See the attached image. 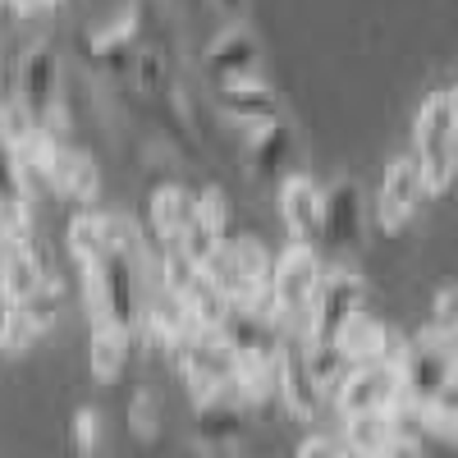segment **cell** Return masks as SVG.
<instances>
[{
	"label": "cell",
	"mask_w": 458,
	"mask_h": 458,
	"mask_svg": "<svg viewBox=\"0 0 458 458\" xmlns=\"http://www.w3.org/2000/svg\"><path fill=\"white\" fill-rule=\"evenodd\" d=\"M142 266H147V252H142L138 234L106 248L92 266H83L88 312L92 317H110L114 326H124L133 339L142 335V317H147V308H142Z\"/></svg>",
	"instance_id": "obj_1"
},
{
	"label": "cell",
	"mask_w": 458,
	"mask_h": 458,
	"mask_svg": "<svg viewBox=\"0 0 458 458\" xmlns=\"http://www.w3.org/2000/svg\"><path fill=\"white\" fill-rule=\"evenodd\" d=\"M412 157L422 165L427 198H445L458 183V110L449 88L431 92L412 120Z\"/></svg>",
	"instance_id": "obj_2"
},
{
	"label": "cell",
	"mask_w": 458,
	"mask_h": 458,
	"mask_svg": "<svg viewBox=\"0 0 458 458\" xmlns=\"http://www.w3.org/2000/svg\"><path fill=\"white\" fill-rule=\"evenodd\" d=\"M317 280H321L317 243L293 239V243L276 257V266H271V312H276L280 330L308 339V308H312Z\"/></svg>",
	"instance_id": "obj_3"
},
{
	"label": "cell",
	"mask_w": 458,
	"mask_h": 458,
	"mask_svg": "<svg viewBox=\"0 0 458 458\" xmlns=\"http://www.w3.org/2000/svg\"><path fill=\"white\" fill-rule=\"evenodd\" d=\"M170 358H174V367H179V376H183V386L193 390L198 403L211 399V394H220V390H234L239 358H234V349L225 344L220 330L193 326V330H188V335L174 344Z\"/></svg>",
	"instance_id": "obj_4"
},
{
	"label": "cell",
	"mask_w": 458,
	"mask_h": 458,
	"mask_svg": "<svg viewBox=\"0 0 458 458\" xmlns=\"http://www.w3.org/2000/svg\"><path fill=\"white\" fill-rule=\"evenodd\" d=\"M454 371H458V344H454V339H440V335H431V330H422L417 339H408L403 362H399L403 399L417 403V408L436 403Z\"/></svg>",
	"instance_id": "obj_5"
},
{
	"label": "cell",
	"mask_w": 458,
	"mask_h": 458,
	"mask_svg": "<svg viewBox=\"0 0 458 458\" xmlns=\"http://www.w3.org/2000/svg\"><path fill=\"white\" fill-rule=\"evenodd\" d=\"M19 101L28 110L32 129H51L60 133V55L51 42H32L23 47L19 64ZM64 138V133H60Z\"/></svg>",
	"instance_id": "obj_6"
},
{
	"label": "cell",
	"mask_w": 458,
	"mask_h": 458,
	"mask_svg": "<svg viewBox=\"0 0 458 458\" xmlns=\"http://www.w3.org/2000/svg\"><path fill=\"white\" fill-rule=\"evenodd\" d=\"M362 298H367V284L358 271H349V266H321V280H317L312 308H308V344L335 339L339 326L362 308Z\"/></svg>",
	"instance_id": "obj_7"
},
{
	"label": "cell",
	"mask_w": 458,
	"mask_h": 458,
	"mask_svg": "<svg viewBox=\"0 0 458 458\" xmlns=\"http://www.w3.org/2000/svg\"><path fill=\"white\" fill-rule=\"evenodd\" d=\"M399 399H403V386H399V367L394 362H353V371L344 376V386L330 394L339 417L380 412V408H394Z\"/></svg>",
	"instance_id": "obj_8"
},
{
	"label": "cell",
	"mask_w": 458,
	"mask_h": 458,
	"mask_svg": "<svg viewBox=\"0 0 458 458\" xmlns=\"http://www.w3.org/2000/svg\"><path fill=\"white\" fill-rule=\"evenodd\" d=\"M276 399L298 417V422H312V417H321V408L330 403V394L312 380V367H308V339L302 335H289L280 339V390Z\"/></svg>",
	"instance_id": "obj_9"
},
{
	"label": "cell",
	"mask_w": 458,
	"mask_h": 458,
	"mask_svg": "<svg viewBox=\"0 0 458 458\" xmlns=\"http://www.w3.org/2000/svg\"><path fill=\"white\" fill-rule=\"evenodd\" d=\"M427 198V183H422V165L417 157H394L386 165V179H380V193H376V220L386 234H399V229L417 216V202Z\"/></svg>",
	"instance_id": "obj_10"
},
{
	"label": "cell",
	"mask_w": 458,
	"mask_h": 458,
	"mask_svg": "<svg viewBox=\"0 0 458 458\" xmlns=\"http://www.w3.org/2000/svg\"><path fill=\"white\" fill-rule=\"evenodd\" d=\"M280 220L289 229V239L317 243L321 239V220H326V188L312 174L289 170L280 179Z\"/></svg>",
	"instance_id": "obj_11"
},
{
	"label": "cell",
	"mask_w": 458,
	"mask_h": 458,
	"mask_svg": "<svg viewBox=\"0 0 458 458\" xmlns=\"http://www.w3.org/2000/svg\"><path fill=\"white\" fill-rule=\"evenodd\" d=\"M42 183L51 188V193H60L69 202H83V207H92L101 198V170H97V161L88 157V151L69 147L64 138L51 151V161L42 170Z\"/></svg>",
	"instance_id": "obj_12"
},
{
	"label": "cell",
	"mask_w": 458,
	"mask_h": 458,
	"mask_svg": "<svg viewBox=\"0 0 458 458\" xmlns=\"http://www.w3.org/2000/svg\"><path fill=\"white\" fill-rule=\"evenodd\" d=\"M243 138H248V174L257 183L289 174L298 138H293V124L284 120V114L280 120H266V124H243Z\"/></svg>",
	"instance_id": "obj_13"
},
{
	"label": "cell",
	"mask_w": 458,
	"mask_h": 458,
	"mask_svg": "<svg viewBox=\"0 0 458 458\" xmlns=\"http://www.w3.org/2000/svg\"><path fill=\"white\" fill-rule=\"evenodd\" d=\"M335 344H339V349L349 353L353 362H394V367L403 362V349H408L403 335H394L386 321H376V317L362 312V308L339 326Z\"/></svg>",
	"instance_id": "obj_14"
},
{
	"label": "cell",
	"mask_w": 458,
	"mask_h": 458,
	"mask_svg": "<svg viewBox=\"0 0 458 458\" xmlns=\"http://www.w3.org/2000/svg\"><path fill=\"white\" fill-rule=\"evenodd\" d=\"M321 243L330 252H353L362 243V183L358 179H335L326 188Z\"/></svg>",
	"instance_id": "obj_15"
},
{
	"label": "cell",
	"mask_w": 458,
	"mask_h": 458,
	"mask_svg": "<svg viewBox=\"0 0 458 458\" xmlns=\"http://www.w3.org/2000/svg\"><path fill=\"white\" fill-rule=\"evenodd\" d=\"M133 234V225L124 220V216H110V211H97V207H83L79 216L69 220V234H64V243H69V257L79 261V271L83 266H92L106 248H114V243H124Z\"/></svg>",
	"instance_id": "obj_16"
},
{
	"label": "cell",
	"mask_w": 458,
	"mask_h": 458,
	"mask_svg": "<svg viewBox=\"0 0 458 458\" xmlns=\"http://www.w3.org/2000/svg\"><path fill=\"white\" fill-rule=\"evenodd\" d=\"M207 79L211 88H225V83H239V79H257V69H261V42H257V32L248 28H229L220 42L207 51Z\"/></svg>",
	"instance_id": "obj_17"
},
{
	"label": "cell",
	"mask_w": 458,
	"mask_h": 458,
	"mask_svg": "<svg viewBox=\"0 0 458 458\" xmlns=\"http://www.w3.org/2000/svg\"><path fill=\"white\" fill-rule=\"evenodd\" d=\"M198 216V193L179 179H165L151 188V202H147V225L151 234H157V243H174L188 225H193Z\"/></svg>",
	"instance_id": "obj_18"
},
{
	"label": "cell",
	"mask_w": 458,
	"mask_h": 458,
	"mask_svg": "<svg viewBox=\"0 0 458 458\" xmlns=\"http://www.w3.org/2000/svg\"><path fill=\"white\" fill-rule=\"evenodd\" d=\"M216 106L225 120L234 124H266V120H280V97L266 88L261 79H239V83H225L216 88Z\"/></svg>",
	"instance_id": "obj_19"
},
{
	"label": "cell",
	"mask_w": 458,
	"mask_h": 458,
	"mask_svg": "<svg viewBox=\"0 0 458 458\" xmlns=\"http://www.w3.org/2000/svg\"><path fill=\"white\" fill-rule=\"evenodd\" d=\"M243 431H248V403L234 390H220V394L198 403V436H202V445H211V449L234 445V440H243Z\"/></svg>",
	"instance_id": "obj_20"
},
{
	"label": "cell",
	"mask_w": 458,
	"mask_h": 458,
	"mask_svg": "<svg viewBox=\"0 0 458 458\" xmlns=\"http://www.w3.org/2000/svg\"><path fill=\"white\" fill-rule=\"evenodd\" d=\"M138 32H142L138 10H129V14H120V23L92 32V37H88V51H92V60H97L101 69L129 73V69H133V51H138Z\"/></svg>",
	"instance_id": "obj_21"
},
{
	"label": "cell",
	"mask_w": 458,
	"mask_h": 458,
	"mask_svg": "<svg viewBox=\"0 0 458 458\" xmlns=\"http://www.w3.org/2000/svg\"><path fill=\"white\" fill-rule=\"evenodd\" d=\"M344 445H349V454H371V458L376 454H399V436H394L390 408L344 417Z\"/></svg>",
	"instance_id": "obj_22"
},
{
	"label": "cell",
	"mask_w": 458,
	"mask_h": 458,
	"mask_svg": "<svg viewBox=\"0 0 458 458\" xmlns=\"http://www.w3.org/2000/svg\"><path fill=\"white\" fill-rule=\"evenodd\" d=\"M129 344L133 335L124 326H114L110 317H92V376L101 380H120L124 376V362H129Z\"/></svg>",
	"instance_id": "obj_23"
},
{
	"label": "cell",
	"mask_w": 458,
	"mask_h": 458,
	"mask_svg": "<svg viewBox=\"0 0 458 458\" xmlns=\"http://www.w3.org/2000/svg\"><path fill=\"white\" fill-rule=\"evenodd\" d=\"M179 302H183V312H188V321L193 326H202V330H220L225 326V317H229V293L220 289V284H211L207 276H198L193 284H188L183 293H179Z\"/></svg>",
	"instance_id": "obj_24"
},
{
	"label": "cell",
	"mask_w": 458,
	"mask_h": 458,
	"mask_svg": "<svg viewBox=\"0 0 458 458\" xmlns=\"http://www.w3.org/2000/svg\"><path fill=\"white\" fill-rule=\"evenodd\" d=\"M0 202H28L32 207V174L23 165V151L10 138L5 120H0Z\"/></svg>",
	"instance_id": "obj_25"
},
{
	"label": "cell",
	"mask_w": 458,
	"mask_h": 458,
	"mask_svg": "<svg viewBox=\"0 0 458 458\" xmlns=\"http://www.w3.org/2000/svg\"><path fill=\"white\" fill-rule=\"evenodd\" d=\"M308 367H312V380L326 390V394H335L339 386H344V376L353 371V358L339 349L335 339H317V344H308Z\"/></svg>",
	"instance_id": "obj_26"
},
{
	"label": "cell",
	"mask_w": 458,
	"mask_h": 458,
	"mask_svg": "<svg viewBox=\"0 0 458 458\" xmlns=\"http://www.w3.org/2000/svg\"><path fill=\"white\" fill-rule=\"evenodd\" d=\"M133 83L142 88V92H151V97H161V92H170V83H174V73H170V55L161 51V47H142L138 42V51H133Z\"/></svg>",
	"instance_id": "obj_27"
},
{
	"label": "cell",
	"mask_w": 458,
	"mask_h": 458,
	"mask_svg": "<svg viewBox=\"0 0 458 458\" xmlns=\"http://www.w3.org/2000/svg\"><path fill=\"white\" fill-rule=\"evenodd\" d=\"M229 248H234L239 266H243V271H248L252 280L271 284V266H276V257L266 252V243H261L257 234H234V239H229Z\"/></svg>",
	"instance_id": "obj_28"
},
{
	"label": "cell",
	"mask_w": 458,
	"mask_h": 458,
	"mask_svg": "<svg viewBox=\"0 0 458 458\" xmlns=\"http://www.w3.org/2000/svg\"><path fill=\"white\" fill-rule=\"evenodd\" d=\"M19 312L32 321V330H37V335H42V330L55 321V312H60V280L51 276V280H47L42 289H37L28 302H19Z\"/></svg>",
	"instance_id": "obj_29"
},
{
	"label": "cell",
	"mask_w": 458,
	"mask_h": 458,
	"mask_svg": "<svg viewBox=\"0 0 458 458\" xmlns=\"http://www.w3.org/2000/svg\"><path fill=\"white\" fill-rule=\"evenodd\" d=\"M129 431L138 440H157V431H161V403H157L151 390H138L129 399Z\"/></svg>",
	"instance_id": "obj_30"
},
{
	"label": "cell",
	"mask_w": 458,
	"mask_h": 458,
	"mask_svg": "<svg viewBox=\"0 0 458 458\" xmlns=\"http://www.w3.org/2000/svg\"><path fill=\"white\" fill-rule=\"evenodd\" d=\"M427 330H431V335H440V339H454V344H458V284H449V289H440V293H436Z\"/></svg>",
	"instance_id": "obj_31"
},
{
	"label": "cell",
	"mask_w": 458,
	"mask_h": 458,
	"mask_svg": "<svg viewBox=\"0 0 458 458\" xmlns=\"http://www.w3.org/2000/svg\"><path fill=\"white\" fill-rule=\"evenodd\" d=\"M198 220L211 225L216 234H229V198H225V188H220V183L198 188Z\"/></svg>",
	"instance_id": "obj_32"
},
{
	"label": "cell",
	"mask_w": 458,
	"mask_h": 458,
	"mask_svg": "<svg viewBox=\"0 0 458 458\" xmlns=\"http://www.w3.org/2000/svg\"><path fill=\"white\" fill-rule=\"evenodd\" d=\"M73 445H79L83 454H92L101 445V417L92 408H79L73 412Z\"/></svg>",
	"instance_id": "obj_33"
},
{
	"label": "cell",
	"mask_w": 458,
	"mask_h": 458,
	"mask_svg": "<svg viewBox=\"0 0 458 458\" xmlns=\"http://www.w3.org/2000/svg\"><path fill=\"white\" fill-rule=\"evenodd\" d=\"M298 454H349V445H344V436H339V440H330V436H312V440H302V445H298Z\"/></svg>",
	"instance_id": "obj_34"
},
{
	"label": "cell",
	"mask_w": 458,
	"mask_h": 458,
	"mask_svg": "<svg viewBox=\"0 0 458 458\" xmlns=\"http://www.w3.org/2000/svg\"><path fill=\"white\" fill-rule=\"evenodd\" d=\"M14 312H19V302L0 289V349H5V339H10V326H14Z\"/></svg>",
	"instance_id": "obj_35"
},
{
	"label": "cell",
	"mask_w": 458,
	"mask_h": 458,
	"mask_svg": "<svg viewBox=\"0 0 458 458\" xmlns=\"http://www.w3.org/2000/svg\"><path fill=\"white\" fill-rule=\"evenodd\" d=\"M51 5L47 0H10V14H19V19H37V14H47Z\"/></svg>",
	"instance_id": "obj_36"
},
{
	"label": "cell",
	"mask_w": 458,
	"mask_h": 458,
	"mask_svg": "<svg viewBox=\"0 0 458 458\" xmlns=\"http://www.w3.org/2000/svg\"><path fill=\"white\" fill-rule=\"evenodd\" d=\"M216 10H220V14H229V19H239V14L248 10V0H216Z\"/></svg>",
	"instance_id": "obj_37"
},
{
	"label": "cell",
	"mask_w": 458,
	"mask_h": 458,
	"mask_svg": "<svg viewBox=\"0 0 458 458\" xmlns=\"http://www.w3.org/2000/svg\"><path fill=\"white\" fill-rule=\"evenodd\" d=\"M5 10H10V0H0V19H5Z\"/></svg>",
	"instance_id": "obj_38"
},
{
	"label": "cell",
	"mask_w": 458,
	"mask_h": 458,
	"mask_svg": "<svg viewBox=\"0 0 458 458\" xmlns=\"http://www.w3.org/2000/svg\"><path fill=\"white\" fill-rule=\"evenodd\" d=\"M47 5H51V10H55V5H64V0H47Z\"/></svg>",
	"instance_id": "obj_39"
}]
</instances>
